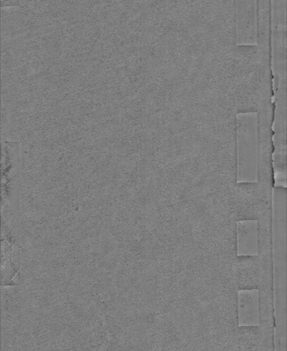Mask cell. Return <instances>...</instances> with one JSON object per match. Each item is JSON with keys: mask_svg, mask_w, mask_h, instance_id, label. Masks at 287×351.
<instances>
[{"mask_svg": "<svg viewBox=\"0 0 287 351\" xmlns=\"http://www.w3.org/2000/svg\"><path fill=\"white\" fill-rule=\"evenodd\" d=\"M273 239L274 248V317L275 345L277 348H285L286 342V188L275 186L273 189Z\"/></svg>", "mask_w": 287, "mask_h": 351, "instance_id": "cell-1", "label": "cell"}, {"mask_svg": "<svg viewBox=\"0 0 287 351\" xmlns=\"http://www.w3.org/2000/svg\"><path fill=\"white\" fill-rule=\"evenodd\" d=\"M237 322L240 326H256L260 323L259 290L237 291Z\"/></svg>", "mask_w": 287, "mask_h": 351, "instance_id": "cell-5", "label": "cell"}, {"mask_svg": "<svg viewBox=\"0 0 287 351\" xmlns=\"http://www.w3.org/2000/svg\"><path fill=\"white\" fill-rule=\"evenodd\" d=\"M1 7L3 8H14L20 6V0H1Z\"/></svg>", "mask_w": 287, "mask_h": 351, "instance_id": "cell-7", "label": "cell"}, {"mask_svg": "<svg viewBox=\"0 0 287 351\" xmlns=\"http://www.w3.org/2000/svg\"><path fill=\"white\" fill-rule=\"evenodd\" d=\"M21 146L18 141L1 142V210H11L17 201L20 186Z\"/></svg>", "mask_w": 287, "mask_h": 351, "instance_id": "cell-4", "label": "cell"}, {"mask_svg": "<svg viewBox=\"0 0 287 351\" xmlns=\"http://www.w3.org/2000/svg\"><path fill=\"white\" fill-rule=\"evenodd\" d=\"M258 117L256 112L238 114L236 171L238 182L258 181Z\"/></svg>", "mask_w": 287, "mask_h": 351, "instance_id": "cell-2", "label": "cell"}, {"mask_svg": "<svg viewBox=\"0 0 287 351\" xmlns=\"http://www.w3.org/2000/svg\"><path fill=\"white\" fill-rule=\"evenodd\" d=\"M236 245L238 256L258 255V220H241L236 222Z\"/></svg>", "mask_w": 287, "mask_h": 351, "instance_id": "cell-6", "label": "cell"}, {"mask_svg": "<svg viewBox=\"0 0 287 351\" xmlns=\"http://www.w3.org/2000/svg\"><path fill=\"white\" fill-rule=\"evenodd\" d=\"M273 165L275 176H286V73L285 61L275 64Z\"/></svg>", "mask_w": 287, "mask_h": 351, "instance_id": "cell-3", "label": "cell"}]
</instances>
